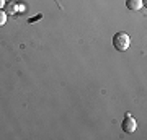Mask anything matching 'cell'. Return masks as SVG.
I'll list each match as a JSON object with an SVG mask.
<instances>
[{"instance_id": "cell-5", "label": "cell", "mask_w": 147, "mask_h": 140, "mask_svg": "<svg viewBox=\"0 0 147 140\" xmlns=\"http://www.w3.org/2000/svg\"><path fill=\"white\" fill-rule=\"evenodd\" d=\"M15 11V7H13V3H8V5H5V13H13Z\"/></svg>"}, {"instance_id": "cell-6", "label": "cell", "mask_w": 147, "mask_h": 140, "mask_svg": "<svg viewBox=\"0 0 147 140\" xmlns=\"http://www.w3.org/2000/svg\"><path fill=\"white\" fill-rule=\"evenodd\" d=\"M5 8V0H0V10H3Z\"/></svg>"}, {"instance_id": "cell-1", "label": "cell", "mask_w": 147, "mask_h": 140, "mask_svg": "<svg viewBox=\"0 0 147 140\" xmlns=\"http://www.w3.org/2000/svg\"><path fill=\"white\" fill-rule=\"evenodd\" d=\"M113 46H115L116 51H119V52H124L129 49V46H131V38L127 36L126 33H116L115 36H113Z\"/></svg>"}, {"instance_id": "cell-4", "label": "cell", "mask_w": 147, "mask_h": 140, "mask_svg": "<svg viewBox=\"0 0 147 140\" xmlns=\"http://www.w3.org/2000/svg\"><path fill=\"white\" fill-rule=\"evenodd\" d=\"M7 23V13L5 10H0V26H3Z\"/></svg>"}, {"instance_id": "cell-3", "label": "cell", "mask_w": 147, "mask_h": 140, "mask_svg": "<svg viewBox=\"0 0 147 140\" xmlns=\"http://www.w3.org/2000/svg\"><path fill=\"white\" fill-rule=\"evenodd\" d=\"M142 5H144V2H142V0H126V7L129 8V10H132V11L141 10Z\"/></svg>"}, {"instance_id": "cell-2", "label": "cell", "mask_w": 147, "mask_h": 140, "mask_svg": "<svg viewBox=\"0 0 147 140\" xmlns=\"http://www.w3.org/2000/svg\"><path fill=\"white\" fill-rule=\"evenodd\" d=\"M121 129L124 130L126 134H132L134 130L137 129V122H136V119L132 117L129 113H127L126 116H124V119H123V124H121Z\"/></svg>"}]
</instances>
